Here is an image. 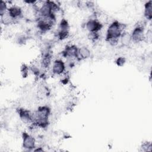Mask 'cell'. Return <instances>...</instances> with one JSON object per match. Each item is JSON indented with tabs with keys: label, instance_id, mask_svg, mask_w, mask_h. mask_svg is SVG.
<instances>
[{
	"label": "cell",
	"instance_id": "cell-1",
	"mask_svg": "<svg viewBox=\"0 0 152 152\" xmlns=\"http://www.w3.org/2000/svg\"><path fill=\"white\" fill-rule=\"evenodd\" d=\"M126 26L118 21H113L106 30V40L110 45L115 46L118 44L121 35L125 32Z\"/></svg>",
	"mask_w": 152,
	"mask_h": 152
},
{
	"label": "cell",
	"instance_id": "cell-2",
	"mask_svg": "<svg viewBox=\"0 0 152 152\" xmlns=\"http://www.w3.org/2000/svg\"><path fill=\"white\" fill-rule=\"evenodd\" d=\"M130 35L132 42L140 43L143 41L145 38L144 27L142 25H137L132 30Z\"/></svg>",
	"mask_w": 152,
	"mask_h": 152
},
{
	"label": "cell",
	"instance_id": "cell-3",
	"mask_svg": "<svg viewBox=\"0 0 152 152\" xmlns=\"http://www.w3.org/2000/svg\"><path fill=\"white\" fill-rule=\"evenodd\" d=\"M69 34V27L67 21L62 19L58 26L56 37L58 39L62 40L67 38Z\"/></svg>",
	"mask_w": 152,
	"mask_h": 152
},
{
	"label": "cell",
	"instance_id": "cell-4",
	"mask_svg": "<svg viewBox=\"0 0 152 152\" xmlns=\"http://www.w3.org/2000/svg\"><path fill=\"white\" fill-rule=\"evenodd\" d=\"M23 142L22 145L23 147L28 151L32 150L36 148V139L35 138L27 132L23 133Z\"/></svg>",
	"mask_w": 152,
	"mask_h": 152
},
{
	"label": "cell",
	"instance_id": "cell-5",
	"mask_svg": "<svg viewBox=\"0 0 152 152\" xmlns=\"http://www.w3.org/2000/svg\"><path fill=\"white\" fill-rule=\"evenodd\" d=\"M102 27L103 24L96 18L90 19L86 23V28L88 33L99 32Z\"/></svg>",
	"mask_w": 152,
	"mask_h": 152
},
{
	"label": "cell",
	"instance_id": "cell-6",
	"mask_svg": "<svg viewBox=\"0 0 152 152\" xmlns=\"http://www.w3.org/2000/svg\"><path fill=\"white\" fill-rule=\"evenodd\" d=\"M66 66L64 62L60 59H55L52 66V71L53 74L60 75L63 74L65 71Z\"/></svg>",
	"mask_w": 152,
	"mask_h": 152
},
{
	"label": "cell",
	"instance_id": "cell-7",
	"mask_svg": "<svg viewBox=\"0 0 152 152\" xmlns=\"http://www.w3.org/2000/svg\"><path fill=\"white\" fill-rule=\"evenodd\" d=\"M77 46L74 45H67L62 51V55L68 59H75L78 52Z\"/></svg>",
	"mask_w": 152,
	"mask_h": 152
},
{
	"label": "cell",
	"instance_id": "cell-8",
	"mask_svg": "<svg viewBox=\"0 0 152 152\" xmlns=\"http://www.w3.org/2000/svg\"><path fill=\"white\" fill-rule=\"evenodd\" d=\"M20 119L24 124H32V112L30 110L23 109L19 108L17 110Z\"/></svg>",
	"mask_w": 152,
	"mask_h": 152
},
{
	"label": "cell",
	"instance_id": "cell-9",
	"mask_svg": "<svg viewBox=\"0 0 152 152\" xmlns=\"http://www.w3.org/2000/svg\"><path fill=\"white\" fill-rule=\"evenodd\" d=\"M91 51L86 46H83L78 48V52L76 56V59L78 61L87 59L90 57Z\"/></svg>",
	"mask_w": 152,
	"mask_h": 152
},
{
	"label": "cell",
	"instance_id": "cell-10",
	"mask_svg": "<svg viewBox=\"0 0 152 152\" xmlns=\"http://www.w3.org/2000/svg\"><path fill=\"white\" fill-rule=\"evenodd\" d=\"M8 12L10 15V16L15 20L18 19L21 17L23 15V10L22 8L16 5H14L11 6L8 8Z\"/></svg>",
	"mask_w": 152,
	"mask_h": 152
},
{
	"label": "cell",
	"instance_id": "cell-11",
	"mask_svg": "<svg viewBox=\"0 0 152 152\" xmlns=\"http://www.w3.org/2000/svg\"><path fill=\"white\" fill-rule=\"evenodd\" d=\"M144 17L147 20H151L152 18V1H147L144 5Z\"/></svg>",
	"mask_w": 152,
	"mask_h": 152
},
{
	"label": "cell",
	"instance_id": "cell-12",
	"mask_svg": "<svg viewBox=\"0 0 152 152\" xmlns=\"http://www.w3.org/2000/svg\"><path fill=\"white\" fill-rule=\"evenodd\" d=\"M51 61H52V57L49 53H46V54H44L40 61L41 66L44 69H48L51 64Z\"/></svg>",
	"mask_w": 152,
	"mask_h": 152
},
{
	"label": "cell",
	"instance_id": "cell-13",
	"mask_svg": "<svg viewBox=\"0 0 152 152\" xmlns=\"http://www.w3.org/2000/svg\"><path fill=\"white\" fill-rule=\"evenodd\" d=\"M1 22L4 25H10L14 22V20L10 16L8 11L1 15Z\"/></svg>",
	"mask_w": 152,
	"mask_h": 152
},
{
	"label": "cell",
	"instance_id": "cell-14",
	"mask_svg": "<svg viewBox=\"0 0 152 152\" xmlns=\"http://www.w3.org/2000/svg\"><path fill=\"white\" fill-rule=\"evenodd\" d=\"M123 46H128V45L130 44L131 41V35L130 34L126 33V31L124 32L119 38Z\"/></svg>",
	"mask_w": 152,
	"mask_h": 152
},
{
	"label": "cell",
	"instance_id": "cell-15",
	"mask_svg": "<svg viewBox=\"0 0 152 152\" xmlns=\"http://www.w3.org/2000/svg\"><path fill=\"white\" fill-rule=\"evenodd\" d=\"M8 7L6 2L4 1H1L0 2V15L6 12L8 10Z\"/></svg>",
	"mask_w": 152,
	"mask_h": 152
},
{
	"label": "cell",
	"instance_id": "cell-16",
	"mask_svg": "<svg viewBox=\"0 0 152 152\" xmlns=\"http://www.w3.org/2000/svg\"><path fill=\"white\" fill-rule=\"evenodd\" d=\"M142 151H151V142H146L142 144L141 147Z\"/></svg>",
	"mask_w": 152,
	"mask_h": 152
},
{
	"label": "cell",
	"instance_id": "cell-17",
	"mask_svg": "<svg viewBox=\"0 0 152 152\" xmlns=\"http://www.w3.org/2000/svg\"><path fill=\"white\" fill-rule=\"evenodd\" d=\"M126 62V60H125V58L124 57H122V56H121V57H119L117 58V59L116 60V64L118 66H123L125 63Z\"/></svg>",
	"mask_w": 152,
	"mask_h": 152
},
{
	"label": "cell",
	"instance_id": "cell-18",
	"mask_svg": "<svg viewBox=\"0 0 152 152\" xmlns=\"http://www.w3.org/2000/svg\"><path fill=\"white\" fill-rule=\"evenodd\" d=\"M21 72L23 74V76H26L27 74H28V68L25 65H23L21 67Z\"/></svg>",
	"mask_w": 152,
	"mask_h": 152
}]
</instances>
